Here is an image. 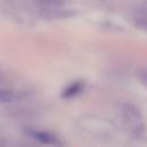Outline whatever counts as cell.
<instances>
[{
    "mask_svg": "<svg viewBox=\"0 0 147 147\" xmlns=\"http://www.w3.org/2000/svg\"><path fill=\"white\" fill-rule=\"evenodd\" d=\"M137 77L141 84L147 86V68H141L137 72Z\"/></svg>",
    "mask_w": 147,
    "mask_h": 147,
    "instance_id": "cell-7",
    "label": "cell"
},
{
    "mask_svg": "<svg viewBox=\"0 0 147 147\" xmlns=\"http://www.w3.org/2000/svg\"><path fill=\"white\" fill-rule=\"evenodd\" d=\"M117 116L123 126L131 131L132 133H137L142 127V115L139 109L131 103H121L117 109Z\"/></svg>",
    "mask_w": 147,
    "mask_h": 147,
    "instance_id": "cell-2",
    "label": "cell"
},
{
    "mask_svg": "<svg viewBox=\"0 0 147 147\" xmlns=\"http://www.w3.org/2000/svg\"><path fill=\"white\" fill-rule=\"evenodd\" d=\"M16 99V94L10 90H0V102H11Z\"/></svg>",
    "mask_w": 147,
    "mask_h": 147,
    "instance_id": "cell-6",
    "label": "cell"
},
{
    "mask_svg": "<svg viewBox=\"0 0 147 147\" xmlns=\"http://www.w3.org/2000/svg\"><path fill=\"white\" fill-rule=\"evenodd\" d=\"M31 136L42 142V144H46V145H55L57 144V137L55 134H53L52 132H48V131H44V130H37V131H32L31 132Z\"/></svg>",
    "mask_w": 147,
    "mask_h": 147,
    "instance_id": "cell-4",
    "label": "cell"
},
{
    "mask_svg": "<svg viewBox=\"0 0 147 147\" xmlns=\"http://www.w3.org/2000/svg\"><path fill=\"white\" fill-rule=\"evenodd\" d=\"M83 86H84V84H83L82 82H79V80L71 83V84L68 85V86L65 87V90L63 91V96H64V98H71V96L77 95V94L82 91Z\"/></svg>",
    "mask_w": 147,
    "mask_h": 147,
    "instance_id": "cell-5",
    "label": "cell"
},
{
    "mask_svg": "<svg viewBox=\"0 0 147 147\" xmlns=\"http://www.w3.org/2000/svg\"><path fill=\"white\" fill-rule=\"evenodd\" d=\"M78 127L100 142H114L118 139V131L116 127L96 116H83L77 122Z\"/></svg>",
    "mask_w": 147,
    "mask_h": 147,
    "instance_id": "cell-1",
    "label": "cell"
},
{
    "mask_svg": "<svg viewBox=\"0 0 147 147\" xmlns=\"http://www.w3.org/2000/svg\"><path fill=\"white\" fill-rule=\"evenodd\" d=\"M132 21L137 28L147 31V1L141 2L133 9Z\"/></svg>",
    "mask_w": 147,
    "mask_h": 147,
    "instance_id": "cell-3",
    "label": "cell"
}]
</instances>
